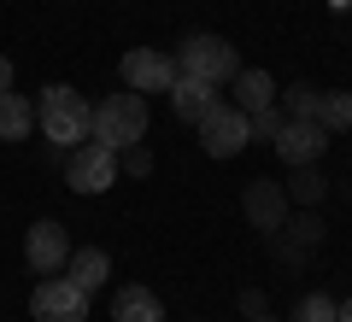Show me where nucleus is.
Wrapping results in <instances>:
<instances>
[{"label": "nucleus", "mask_w": 352, "mask_h": 322, "mask_svg": "<svg viewBox=\"0 0 352 322\" xmlns=\"http://www.w3.org/2000/svg\"><path fill=\"white\" fill-rule=\"evenodd\" d=\"M229 106H241L247 117H252V112H264V106H276V76L258 71V65H252V71L241 65V71L229 76Z\"/></svg>", "instance_id": "nucleus-11"}, {"label": "nucleus", "mask_w": 352, "mask_h": 322, "mask_svg": "<svg viewBox=\"0 0 352 322\" xmlns=\"http://www.w3.org/2000/svg\"><path fill=\"white\" fill-rule=\"evenodd\" d=\"M276 235H288L282 240V258H294V264H305V252H317L323 246V217H317V211H300V217H294V223H282Z\"/></svg>", "instance_id": "nucleus-13"}, {"label": "nucleus", "mask_w": 352, "mask_h": 322, "mask_svg": "<svg viewBox=\"0 0 352 322\" xmlns=\"http://www.w3.org/2000/svg\"><path fill=\"white\" fill-rule=\"evenodd\" d=\"M65 258H71V229L53 223V217L30 223V235H24V264H30V270H36V275H59Z\"/></svg>", "instance_id": "nucleus-8"}, {"label": "nucleus", "mask_w": 352, "mask_h": 322, "mask_svg": "<svg viewBox=\"0 0 352 322\" xmlns=\"http://www.w3.org/2000/svg\"><path fill=\"white\" fill-rule=\"evenodd\" d=\"M282 124H288V112H282V106H264V112H252V141H276Z\"/></svg>", "instance_id": "nucleus-21"}, {"label": "nucleus", "mask_w": 352, "mask_h": 322, "mask_svg": "<svg viewBox=\"0 0 352 322\" xmlns=\"http://www.w3.org/2000/svg\"><path fill=\"white\" fill-rule=\"evenodd\" d=\"M30 317H36V322H88V293L59 270V275H47V281H36V293H30Z\"/></svg>", "instance_id": "nucleus-5"}, {"label": "nucleus", "mask_w": 352, "mask_h": 322, "mask_svg": "<svg viewBox=\"0 0 352 322\" xmlns=\"http://www.w3.org/2000/svg\"><path fill=\"white\" fill-rule=\"evenodd\" d=\"M88 117H94V106H88L71 82H53V88L36 94V129L47 141H59V147H82L88 141Z\"/></svg>", "instance_id": "nucleus-2"}, {"label": "nucleus", "mask_w": 352, "mask_h": 322, "mask_svg": "<svg viewBox=\"0 0 352 322\" xmlns=\"http://www.w3.org/2000/svg\"><path fill=\"white\" fill-rule=\"evenodd\" d=\"M241 310H247V317H264V293H258V287H247V293H241Z\"/></svg>", "instance_id": "nucleus-23"}, {"label": "nucleus", "mask_w": 352, "mask_h": 322, "mask_svg": "<svg viewBox=\"0 0 352 322\" xmlns=\"http://www.w3.org/2000/svg\"><path fill=\"white\" fill-rule=\"evenodd\" d=\"M270 147H276V159L288 164V170H294V164H317L329 152V129L317 124V117H288L282 135L270 141Z\"/></svg>", "instance_id": "nucleus-10"}, {"label": "nucleus", "mask_w": 352, "mask_h": 322, "mask_svg": "<svg viewBox=\"0 0 352 322\" xmlns=\"http://www.w3.org/2000/svg\"><path fill=\"white\" fill-rule=\"evenodd\" d=\"M118 176H153V152L141 147V141L124 147V152H118Z\"/></svg>", "instance_id": "nucleus-22"}, {"label": "nucleus", "mask_w": 352, "mask_h": 322, "mask_svg": "<svg viewBox=\"0 0 352 322\" xmlns=\"http://www.w3.org/2000/svg\"><path fill=\"white\" fill-rule=\"evenodd\" d=\"M65 275H71V281L82 287L88 299H94L106 281H112V258H106L100 246H71V258H65Z\"/></svg>", "instance_id": "nucleus-12"}, {"label": "nucleus", "mask_w": 352, "mask_h": 322, "mask_svg": "<svg viewBox=\"0 0 352 322\" xmlns=\"http://www.w3.org/2000/svg\"><path fill=\"white\" fill-rule=\"evenodd\" d=\"M176 59V76H194V82H212V88H223L229 76L241 71V53L229 47L223 36H212V30H200V36H188L182 47L170 53Z\"/></svg>", "instance_id": "nucleus-3"}, {"label": "nucleus", "mask_w": 352, "mask_h": 322, "mask_svg": "<svg viewBox=\"0 0 352 322\" xmlns=\"http://www.w3.org/2000/svg\"><path fill=\"white\" fill-rule=\"evenodd\" d=\"M252 322H276V317H252Z\"/></svg>", "instance_id": "nucleus-26"}, {"label": "nucleus", "mask_w": 352, "mask_h": 322, "mask_svg": "<svg viewBox=\"0 0 352 322\" xmlns=\"http://www.w3.org/2000/svg\"><path fill=\"white\" fill-rule=\"evenodd\" d=\"M317 124H323L329 135L352 129V88H323V100H317Z\"/></svg>", "instance_id": "nucleus-18"}, {"label": "nucleus", "mask_w": 352, "mask_h": 322, "mask_svg": "<svg viewBox=\"0 0 352 322\" xmlns=\"http://www.w3.org/2000/svg\"><path fill=\"white\" fill-rule=\"evenodd\" d=\"M335 299H329V293H305L300 299V305H294V322H335Z\"/></svg>", "instance_id": "nucleus-20"}, {"label": "nucleus", "mask_w": 352, "mask_h": 322, "mask_svg": "<svg viewBox=\"0 0 352 322\" xmlns=\"http://www.w3.org/2000/svg\"><path fill=\"white\" fill-rule=\"evenodd\" d=\"M6 88H12V59L0 53V94H6Z\"/></svg>", "instance_id": "nucleus-24"}, {"label": "nucleus", "mask_w": 352, "mask_h": 322, "mask_svg": "<svg viewBox=\"0 0 352 322\" xmlns=\"http://www.w3.org/2000/svg\"><path fill=\"white\" fill-rule=\"evenodd\" d=\"M241 211H247V223L258 229V235H276L282 223H288V194H282V182H270V176H258V182L241 187Z\"/></svg>", "instance_id": "nucleus-9"}, {"label": "nucleus", "mask_w": 352, "mask_h": 322, "mask_svg": "<svg viewBox=\"0 0 352 322\" xmlns=\"http://www.w3.org/2000/svg\"><path fill=\"white\" fill-rule=\"evenodd\" d=\"M170 106H176L182 124H200V117L217 106V88L212 82H194V76H176V82H170Z\"/></svg>", "instance_id": "nucleus-14"}, {"label": "nucleus", "mask_w": 352, "mask_h": 322, "mask_svg": "<svg viewBox=\"0 0 352 322\" xmlns=\"http://www.w3.org/2000/svg\"><path fill=\"white\" fill-rule=\"evenodd\" d=\"M200 147L212 159H235L241 147H252V117L241 106H229V100H217L212 112L200 117Z\"/></svg>", "instance_id": "nucleus-4"}, {"label": "nucleus", "mask_w": 352, "mask_h": 322, "mask_svg": "<svg viewBox=\"0 0 352 322\" xmlns=\"http://www.w3.org/2000/svg\"><path fill=\"white\" fill-rule=\"evenodd\" d=\"M112 322H164V305L153 287H118L112 293Z\"/></svg>", "instance_id": "nucleus-15"}, {"label": "nucleus", "mask_w": 352, "mask_h": 322, "mask_svg": "<svg viewBox=\"0 0 352 322\" xmlns=\"http://www.w3.org/2000/svg\"><path fill=\"white\" fill-rule=\"evenodd\" d=\"M30 129H36V100L30 94H0V141H24Z\"/></svg>", "instance_id": "nucleus-16"}, {"label": "nucleus", "mask_w": 352, "mask_h": 322, "mask_svg": "<svg viewBox=\"0 0 352 322\" xmlns=\"http://www.w3.org/2000/svg\"><path fill=\"white\" fill-rule=\"evenodd\" d=\"M335 6H352V0H335Z\"/></svg>", "instance_id": "nucleus-27"}, {"label": "nucleus", "mask_w": 352, "mask_h": 322, "mask_svg": "<svg viewBox=\"0 0 352 322\" xmlns=\"http://www.w3.org/2000/svg\"><path fill=\"white\" fill-rule=\"evenodd\" d=\"M118 71H124V88H135V94H170L176 82V59L159 47H129Z\"/></svg>", "instance_id": "nucleus-7"}, {"label": "nucleus", "mask_w": 352, "mask_h": 322, "mask_svg": "<svg viewBox=\"0 0 352 322\" xmlns=\"http://www.w3.org/2000/svg\"><path fill=\"white\" fill-rule=\"evenodd\" d=\"M288 194V205H305V211H317L329 199V176L317 170V164H294V182L282 187Z\"/></svg>", "instance_id": "nucleus-17"}, {"label": "nucleus", "mask_w": 352, "mask_h": 322, "mask_svg": "<svg viewBox=\"0 0 352 322\" xmlns=\"http://www.w3.org/2000/svg\"><path fill=\"white\" fill-rule=\"evenodd\" d=\"M335 322H352V299H346V305H340V310H335Z\"/></svg>", "instance_id": "nucleus-25"}, {"label": "nucleus", "mask_w": 352, "mask_h": 322, "mask_svg": "<svg viewBox=\"0 0 352 322\" xmlns=\"http://www.w3.org/2000/svg\"><path fill=\"white\" fill-rule=\"evenodd\" d=\"M88 141H100V147H112V152L147 141V94H135V88L106 94L100 106H94V117H88Z\"/></svg>", "instance_id": "nucleus-1"}, {"label": "nucleus", "mask_w": 352, "mask_h": 322, "mask_svg": "<svg viewBox=\"0 0 352 322\" xmlns=\"http://www.w3.org/2000/svg\"><path fill=\"white\" fill-rule=\"evenodd\" d=\"M317 100H323L317 82H294L288 94H282V112H288V117H317Z\"/></svg>", "instance_id": "nucleus-19"}, {"label": "nucleus", "mask_w": 352, "mask_h": 322, "mask_svg": "<svg viewBox=\"0 0 352 322\" xmlns=\"http://www.w3.org/2000/svg\"><path fill=\"white\" fill-rule=\"evenodd\" d=\"M65 182H71V194H106V187L118 182V152L100 147V141L71 147V159H65Z\"/></svg>", "instance_id": "nucleus-6"}]
</instances>
